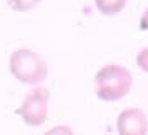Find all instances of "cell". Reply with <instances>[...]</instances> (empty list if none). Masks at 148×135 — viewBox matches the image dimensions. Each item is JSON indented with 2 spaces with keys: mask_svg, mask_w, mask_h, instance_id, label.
I'll list each match as a JSON object with an SVG mask.
<instances>
[{
  "mask_svg": "<svg viewBox=\"0 0 148 135\" xmlns=\"http://www.w3.org/2000/svg\"><path fill=\"white\" fill-rule=\"evenodd\" d=\"M95 95L101 102H116L128 95L133 85V75L123 65L108 63L95 74Z\"/></svg>",
  "mask_w": 148,
  "mask_h": 135,
  "instance_id": "6da1fadb",
  "label": "cell"
},
{
  "mask_svg": "<svg viewBox=\"0 0 148 135\" xmlns=\"http://www.w3.org/2000/svg\"><path fill=\"white\" fill-rule=\"evenodd\" d=\"M8 68L10 74L25 85L40 83L48 75V67L45 60L32 48H17L10 55Z\"/></svg>",
  "mask_w": 148,
  "mask_h": 135,
  "instance_id": "7a4b0ae2",
  "label": "cell"
},
{
  "mask_svg": "<svg viewBox=\"0 0 148 135\" xmlns=\"http://www.w3.org/2000/svg\"><path fill=\"white\" fill-rule=\"evenodd\" d=\"M48 100H50V90L45 87H37L27 94L20 107L15 108V115H18L30 127H40L42 123L47 122Z\"/></svg>",
  "mask_w": 148,
  "mask_h": 135,
  "instance_id": "3957f363",
  "label": "cell"
},
{
  "mask_svg": "<svg viewBox=\"0 0 148 135\" xmlns=\"http://www.w3.org/2000/svg\"><path fill=\"white\" fill-rule=\"evenodd\" d=\"M118 135H147L148 134V117L138 107H130L121 110L116 118Z\"/></svg>",
  "mask_w": 148,
  "mask_h": 135,
  "instance_id": "277c9868",
  "label": "cell"
},
{
  "mask_svg": "<svg viewBox=\"0 0 148 135\" xmlns=\"http://www.w3.org/2000/svg\"><path fill=\"white\" fill-rule=\"evenodd\" d=\"M127 5V0H95V7L101 15H116Z\"/></svg>",
  "mask_w": 148,
  "mask_h": 135,
  "instance_id": "5b68a950",
  "label": "cell"
},
{
  "mask_svg": "<svg viewBox=\"0 0 148 135\" xmlns=\"http://www.w3.org/2000/svg\"><path fill=\"white\" fill-rule=\"evenodd\" d=\"M42 0H8V7L15 12H28L37 7Z\"/></svg>",
  "mask_w": 148,
  "mask_h": 135,
  "instance_id": "8992f818",
  "label": "cell"
},
{
  "mask_svg": "<svg viewBox=\"0 0 148 135\" xmlns=\"http://www.w3.org/2000/svg\"><path fill=\"white\" fill-rule=\"evenodd\" d=\"M136 65L148 74V47L141 48L140 52L136 54Z\"/></svg>",
  "mask_w": 148,
  "mask_h": 135,
  "instance_id": "52a82bcc",
  "label": "cell"
},
{
  "mask_svg": "<svg viewBox=\"0 0 148 135\" xmlns=\"http://www.w3.org/2000/svg\"><path fill=\"white\" fill-rule=\"evenodd\" d=\"M43 135H75V134L68 125H57L53 128H48Z\"/></svg>",
  "mask_w": 148,
  "mask_h": 135,
  "instance_id": "ba28073f",
  "label": "cell"
},
{
  "mask_svg": "<svg viewBox=\"0 0 148 135\" xmlns=\"http://www.w3.org/2000/svg\"><path fill=\"white\" fill-rule=\"evenodd\" d=\"M140 28L141 30H148V8L143 12V15L140 19Z\"/></svg>",
  "mask_w": 148,
  "mask_h": 135,
  "instance_id": "9c48e42d",
  "label": "cell"
}]
</instances>
